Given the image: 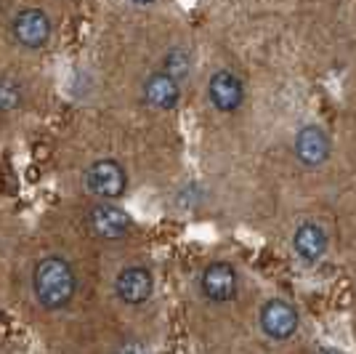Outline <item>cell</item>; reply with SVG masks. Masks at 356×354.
I'll return each mask as SVG.
<instances>
[{"mask_svg": "<svg viewBox=\"0 0 356 354\" xmlns=\"http://www.w3.org/2000/svg\"><path fill=\"white\" fill-rule=\"evenodd\" d=\"M32 291L40 307L51 311L67 309L77 293V275L61 256H45L32 269Z\"/></svg>", "mask_w": 356, "mask_h": 354, "instance_id": "cell-1", "label": "cell"}, {"mask_svg": "<svg viewBox=\"0 0 356 354\" xmlns=\"http://www.w3.org/2000/svg\"><path fill=\"white\" fill-rule=\"evenodd\" d=\"M83 184L93 197L102 200H120L128 190V174L118 160H96L88 165Z\"/></svg>", "mask_w": 356, "mask_h": 354, "instance_id": "cell-2", "label": "cell"}, {"mask_svg": "<svg viewBox=\"0 0 356 354\" xmlns=\"http://www.w3.org/2000/svg\"><path fill=\"white\" fill-rule=\"evenodd\" d=\"M11 35L19 45L38 51V48L48 45L51 35H54L51 16L45 14L43 8H22L11 22Z\"/></svg>", "mask_w": 356, "mask_h": 354, "instance_id": "cell-3", "label": "cell"}, {"mask_svg": "<svg viewBox=\"0 0 356 354\" xmlns=\"http://www.w3.org/2000/svg\"><path fill=\"white\" fill-rule=\"evenodd\" d=\"M200 291L213 304H229L237 298L239 277L229 261H210L200 275Z\"/></svg>", "mask_w": 356, "mask_h": 354, "instance_id": "cell-4", "label": "cell"}, {"mask_svg": "<svg viewBox=\"0 0 356 354\" xmlns=\"http://www.w3.org/2000/svg\"><path fill=\"white\" fill-rule=\"evenodd\" d=\"M90 235L99 237V240H122V237L131 235V216L122 210V208L112 206V200H102L99 206H93L86 216Z\"/></svg>", "mask_w": 356, "mask_h": 354, "instance_id": "cell-5", "label": "cell"}, {"mask_svg": "<svg viewBox=\"0 0 356 354\" xmlns=\"http://www.w3.org/2000/svg\"><path fill=\"white\" fill-rule=\"evenodd\" d=\"M258 323L261 330L266 333V339L271 341H287L293 339V333L298 330V309L284 301V298H268L266 304L258 311Z\"/></svg>", "mask_w": 356, "mask_h": 354, "instance_id": "cell-6", "label": "cell"}, {"mask_svg": "<svg viewBox=\"0 0 356 354\" xmlns=\"http://www.w3.org/2000/svg\"><path fill=\"white\" fill-rule=\"evenodd\" d=\"M208 99L223 115L237 112L239 107L245 104V83H242V77L237 72H232V70H216L208 80Z\"/></svg>", "mask_w": 356, "mask_h": 354, "instance_id": "cell-7", "label": "cell"}, {"mask_svg": "<svg viewBox=\"0 0 356 354\" xmlns=\"http://www.w3.org/2000/svg\"><path fill=\"white\" fill-rule=\"evenodd\" d=\"M152 291H154V277L147 266L136 264V266H125L115 277V293L122 304L128 307H138V304H147L152 298Z\"/></svg>", "mask_w": 356, "mask_h": 354, "instance_id": "cell-8", "label": "cell"}, {"mask_svg": "<svg viewBox=\"0 0 356 354\" xmlns=\"http://www.w3.org/2000/svg\"><path fill=\"white\" fill-rule=\"evenodd\" d=\"M141 99L152 107V109H160V112H170L176 109L181 102V83H178L173 75H168L165 70H157L144 77L141 83Z\"/></svg>", "mask_w": 356, "mask_h": 354, "instance_id": "cell-9", "label": "cell"}, {"mask_svg": "<svg viewBox=\"0 0 356 354\" xmlns=\"http://www.w3.org/2000/svg\"><path fill=\"white\" fill-rule=\"evenodd\" d=\"M293 149H296V157L306 168H319L322 162L330 157V136H327L319 125H303L300 131L296 133V144H293Z\"/></svg>", "mask_w": 356, "mask_h": 354, "instance_id": "cell-10", "label": "cell"}, {"mask_svg": "<svg viewBox=\"0 0 356 354\" xmlns=\"http://www.w3.org/2000/svg\"><path fill=\"white\" fill-rule=\"evenodd\" d=\"M293 251L300 261L306 264H316L327 253V232L314 222L300 224L293 235Z\"/></svg>", "mask_w": 356, "mask_h": 354, "instance_id": "cell-11", "label": "cell"}, {"mask_svg": "<svg viewBox=\"0 0 356 354\" xmlns=\"http://www.w3.org/2000/svg\"><path fill=\"white\" fill-rule=\"evenodd\" d=\"M163 70L168 75H173L178 83H184L192 75V54L186 48H181V45L170 48L163 59Z\"/></svg>", "mask_w": 356, "mask_h": 354, "instance_id": "cell-12", "label": "cell"}, {"mask_svg": "<svg viewBox=\"0 0 356 354\" xmlns=\"http://www.w3.org/2000/svg\"><path fill=\"white\" fill-rule=\"evenodd\" d=\"M24 99V93L19 88L14 77H0V112H11Z\"/></svg>", "mask_w": 356, "mask_h": 354, "instance_id": "cell-13", "label": "cell"}, {"mask_svg": "<svg viewBox=\"0 0 356 354\" xmlns=\"http://www.w3.org/2000/svg\"><path fill=\"white\" fill-rule=\"evenodd\" d=\"M128 3H134V6H152L154 0H128Z\"/></svg>", "mask_w": 356, "mask_h": 354, "instance_id": "cell-14", "label": "cell"}, {"mask_svg": "<svg viewBox=\"0 0 356 354\" xmlns=\"http://www.w3.org/2000/svg\"><path fill=\"white\" fill-rule=\"evenodd\" d=\"M0 8H3V3H0Z\"/></svg>", "mask_w": 356, "mask_h": 354, "instance_id": "cell-15", "label": "cell"}]
</instances>
